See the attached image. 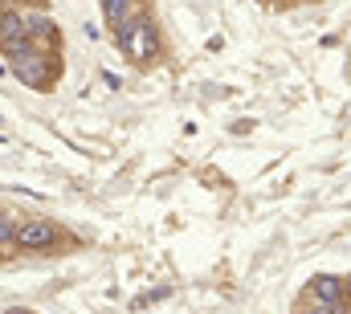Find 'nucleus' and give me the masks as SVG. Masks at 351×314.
I'll return each instance as SVG.
<instances>
[{
  "mask_svg": "<svg viewBox=\"0 0 351 314\" xmlns=\"http://www.w3.org/2000/svg\"><path fill=\"white\" fill-rule=\"evenodd\" d=\"M114 45L123 49V58L139 70L156 66L164 58V37H160V25H156V12L152 8H135L131 21L114 33Z\"/></svg>",
  "mask_w": 351,
  "mask_h": 314,
  "instance_id": "obj_1",
  "label": "nucleus"
},
{
  "mask_svg": "<svg viewBox=\"0 0 351 314\" xmlns=\"http://www.w3.org/2000/svg\"><path fill=\"white\" fill-rule=\"evenodd\" d=\"M8 70L21 78V86H29V90H37V94H49V90L58 86V78H62V53L33 45V53H25V58L12 62Z\"/></svg>",
  "mask_w": 351,
  "mask_h": 314,
  "instance_id": "obj_2",
  "label": "nucleus"
},
{
  "mask_svg": "<svg viewBox=\"0 0 351 314\" xmlns=\"http://www.w3.org/2000/svg\"><path fill=\"white\" fill-rule=\"evenodd\" d=\"M62 241H66V233H62L58 221H49V217H29V221L21 225V233H16V249H21V253H53Z\"/></svg>",
  "mask_w": 351,
  "mask_h": 314,
  "instance_id": "obj_3",
  "label": "nucleus"
},
{
  "mask_svg": "<svg viewBox=\"0 0 351 314\" xmlns=\"http://www.w3.org/2000/svg\"><path fill=\"white\" fill-rule=\"evenodd\" d=\"M29 41L41 49H58L62 53V29L45 8H29Z\"/></svg>",
  "mask_w": 351,
  "mask_h": 314,
  "instance_id": "obj_4",
  "label": "nucleus"
},
{
  "mask_svg": "<svg viewBox=\"0 0 351 314\" xmlns=\"http://www.w3.org/2000/svg\"><path fill=\"white\" fill-rule=\"evenodd\" d=\"M306 298H315V302H331V306H343V302H348V286H343V278H335V274H315L311 286H306Z\"/></svg>",
  "mask_w": 351,
  "mask_h": 314,
  "instance_id": "obj_5",
  "label": "nucleus"
},
{
  "mask_svg": "<svg viewBox=\"0 0 351 314\" xmlns=\"http://www.w3.org/2000/svg\"><path fill=\"white\" fill-rule=\"evenodd\" d=\"M29 37V8H4L0 12V45Z\"/></svg>",
  "mask_w": 351,
  "mask_h": 314,
  "instance_id": "obj_6",
  "label": "nucleus"
},
{
  "mask_svg": "<svg viewBox=\"0 0 351 314\" xmlns=\"http://www.w3.org/2000/svg\"><path fill=\"white\" fill-rule=\"evenodd\" d=\"M98 8H102V21H106V29H110V33H119V29L131 21V12H135V0H98Z\"/></svg>",
  "mask_w": 351,
  "mask_h": 314,
  "instance_id": "obj_7",
  "label": "nucleus"
},
{
  "mask_svg": "<svg viewBox=\"0 0 351 314\" xmlns=\"http://www.w3.org/2000/svg\"><path fill=\"white\" fill-rule=\"evenodd\" d=\"M16 233H21L16 217L0 208V257H12V253H21V249H16Z\"/></svg>",
  "mask_w": 351,
  "mask_h": 314,
  "instance_id": "obj_8",
  "label": "nucleus"
},
{
  "mask_svg": "<svg viewBox=\"0 0 351 314\" xmlns=\"http://www.w3.org/2000/svg\"><path fill=\"white\" fill-rule=\"evenodd\" d=\"M302 314H351L348 306H331V302H315V298H302Z\"/></svg>",
  "mask_w": 351,
  "mask_h": 314,
  "instance_id": "obj_9",
  "label": "nucleus"
},
{
  "mask_svg": "<svg viewBox=\"0 0 351 314\" xmlns=\"http://www.w3.org/2000/svg\"><path fill=\"white\" fill-rule=\"evenodd\" d=\"M4 314H37V311H33V306H8Z\"/></svg>",
  "mask_w": 351,
  "mask_h": 314,
  "instance_id": "obj_10",
  "label": "nucleus"
},
{
  "mask_svg": "<svg viewBox=\"0 0 351 314\" xmlns=\"http://www.w3.org/2000/svg\"><path fill=\"white\" fill-rule=\"evenodd\" d=\"M4 8H8V0H0V12H4Z\"/></svg>",
  "mask_w": 351,
  "mask_h": 314,
  "instance_id": "obj_11",
  "label": "nucleus"
}]
</instances>
